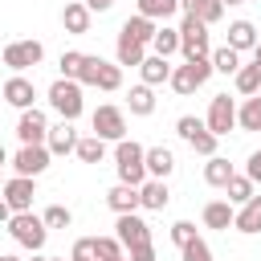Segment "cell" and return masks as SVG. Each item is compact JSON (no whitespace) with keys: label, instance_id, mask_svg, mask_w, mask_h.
<instances>
[{"label":"cell","instance_id":"1","mask_svg":"<svg viewBox=\"0 0 261 261\" xmlns=\"http://www.w3.org/2000/svg\"><path fill=\"white\" fill-rule=\"evenodd\" d=\"M114 159H118V179H122V184H135V188H143V184H147V151H143L139 143L118 139Z\"/></svg>","mask_w":261,"mask_h":261},{"label":"cell","instance_id":"2","mask_svg":"<svg viewBox=\"0 0 261 261\" xmlns=\"http://www.w3.org/2000/svg\"><path fill=\"white\" fill-rule=\"evenodd\" d=\"M49 106H53L65 122H73V118L82 114V82H73V77H57V82L49 86Z\"/></svg>","mask_w":261,"mask_h":261},{"label":"cell","instance_id":"3","mask_svg":"<svg viewBox=\"0 0 261 261\" xmlns=\"http://www.w3.org/2000/svg\"><path fill=\"white\" fill-rule=\"evenodd\" d=\"M212 77V57H196V61H188V65H179V69H171V90L175 94H196L204 82Z\"/></svg>","mask_w":261,"mask_h":261},{"label":"cell","instance_id":"4","mask_svg":"<svg viewBox=\"0 0 261 261\" xmlns=\"http://www.w3.org/2000/svg\"><path fill=\"white\" fill-rule=\"evenodd\" d=\"M8 232H12V241H16V245H24V249H33V253H37V249L45 245V237H49L45 220H37L33 212H12Z\"/></svg>","mask_w":261,"mask_h":261},{"label":"cell","instance_id":"5","mask_svg":"<svg viewBox=\"0 0 261 261\" xmlns=\"http://www.w3.org/2000/svg\"><path fill=\"white\" fill-rule=\"evenodd\" d=\"M179 53L188 57V61H196V57H208V24L200 20V16H184V24H179Z\"/></svg>","mask_w":261,"mask_h":261},{"label":"cell","instance_id":"6","mask_svg":"<svg viewBox=\"0 0 261 261\" xmlns=\"http://www.w3.org/2000/svg\"><path fill=\"white\" fill-rule=\"evenodd\" d=\"M94 135H98V139H110V143L126 139V118H122V110H118V106H98V110H94Z\"/></svg>","mask_w":261,"mask_h":261},{"label":"cell","instance_id":"7","mask_svg":"<svg viewBox=\"0 0 261 261\" xmlns=\"http://www.w3.org/2000/svg\"><path fill=\"white\" fill-rule=\"evenodd\" d=\"M41 57H45V49H41V41H12L8 49H4V65L8 69H29V65H41Z\"/></svg>","mask_w":261,"mask_h":261},{"label":"cell","instance_id":"8","mask_svg":"<svg viewBox=\"0 0 261 261\" xmlns=\"http://www.w3.org/2000/svg\"><path fill=\"white\" fill-rule=\"evenodd\" d=\"M232 126H237V106H232L228 94H216L212 106H208V130L220 139V135H228Z\"/></svg>","mask_w":261,"mask_h":261},{"label":"cell","instance_id":"9","mask_svg":"<svg viewBox=\"0 0 261 261\" xmlns=\"http://www.w3.org/2000/svg\"><path fill=\"white\" fill-rule=\"evenodd\" d=\"M49 147H41V143H24L20 151H16V159H12V167H16V175H41L45 167H49Z\"/></svg>","mask_w":261,"mask_h":261},{"label":"cell","instance_id":"10","mask_svg":"<svg viewBox=\"0 0 261 261\" xmlns=\"http://www.w3.org/2000/svg\"><path fill=\"white\" fill-rule=\"evenodd\" d=\"M114 228H118V241H122L126 249H135V245H151V224H147L143 216H135V212H122Z\"/></svg>","mask_w":261,"mask_h":261},{"label":"cell","instance_id":"11","mask_svg":"<svg viewBox=\"0 0 261 261\" xmlns=\"http://www.w3.org/2000/svg\"><path fill=\"white\" fill-rule=\"evenodd\" d=\"M4 200L12 204V212H29L33 208V196H37V188H33V175H12L4 188Z\"/></svg>","mask_w":261,"mask_h":261},{"label":"cell","instance_id":"12","mask_svg":"<svg viewBox=\"0 0 261 261\" xmlns=\"http://www.w3.org/2000/svg\"><path fill=\"white\" fill-rule=\"evenodd\" d=\"M16 139H20V143H41V139H49V122H45V114H41L37 106L20 110V122H16Z\"/></svg>","mask_w":261,"mask_h":261},{"label":"cell","instance_id":"13","mask_svg":"<svg viewBox=\"0 0 261 261\" xmlns=\"http://www.w3.org/2000/svg\"><path fill=\"white\" fill-rule=\"evenodd\" d=\"M33 98H37V90H33V82H29V77H20V73H16V77H8V82H4V102H12L16 110H29V106H33Z\"/></svg>","mask_w":261,"mask_h":261},{"label":"cell","instance_id":"14","mask_svg":"<svg viewBox=\"0 0 261 261\" xmlns=\"http://www.w3.org/2000/svg\"><path fill=\"white\" fill-rule=\"evenodd\" d=\"M49 151H53V155L77 151V130H73V122L61 118V126H49Z\"/></svg>","mask_w":261,"mask_h":261},{"label":"cell","instance_id":"15","mask_svg":"<svg viewBox=\"0 0 261 261\" xmlns=\"http://www.w3.org/2000/svg\"><path fill=\"white\" fill-rule=\"evenodd\" d=\"M167 200H171V192H167V184H163V179H147V184L139 188V204H143V208H151V212L167 208Z\"/></svg>","mask_w":261,"mask_h":261},{"label":"cell","instance_id":"16","mask_svg":"<svg viewBox=\"0 0 261 261\" xmlns=\"http://www.w3.org/2000/svg\"><path fill=\"white\" fill-rule=\"evenodd\" d=\"M106 204H110L118 216H122V212H135V208H139V188H135V184H118V188L106 192Z\"/></svg>","mask_w":261,"mask_h":261},{"label":"cell","instance_id":"17","mask_svg":"<svg viewBox=\"0 0 261 261\" xmlns=\"http://www.w3.org/2000/svg\"><path fill=\"white\" fill-rule=\"evenodd\" d=\"M61 24H65V33H73V37L90 33V8H86V4H65Z\"/></svg>","mask_w":261,"mask_h":261},{"label":"cell","instance_id":"18","mask_svg":"<svg viewBox=\"0 0 261 261\" xmlns=\"http://www.w3.org/2000/svg\"><path fill=\"white\" fill-rule=\"evenodd\" d=\"M171 167H175V159H171L167 147H151V151H147V175H151V179H167Z\"/></svg>","mask_w":261,"mask_h":261},{"label":"cell","instance_id":"19","mask_svg":"<svg viewBox=\"0 0 261 261\" xmlns=\"http://www.w3.org/2000/svg\"><path fill=\"white\" fill-rule=\"evenodd\" d=\"M232 220H237V212H232L228 200H212V204H204V224H208V228H228Z\"/></svg>","mask_w":261,"mask_h":261},{"label":"cell","instance_id":"20","mask_svg":"<svg viewBox=\"0 0 261 261\" xmlns=\"http://www.w3.org/2000/svg\"><path fill=\"white\" fill-rule=\"evenodd\" d=\"M237 232H261V196H253V200H245V208L237 212Z\"/></svg>","mask_w":261,"mask_h":261},{"label":"cell","instance_id":"21","mask_svg":"<svg viewBox=\"0 0 261 261\" xmlns=\"http://www.w3.org/2000/svg\"><path fill=\"white\" fill-rule=\"evenodd\" d=\"M179 8H188L192 16H200L204 24H216L224 16V4L220 0H179Z\"/></svg>","mask_w":261,"mask_h":261},{"label":"cell","instance_id":"22","mask_svg":"<svg viewBox=\"0 0 261 261\" xmlns=\"http://www.w3.org/2000/svg\"><path fill=\"white\" fill-rule=\"evenodd\" d=\"M139 73H143V82L147 86H159V82H167L171 77V65H167V57H143V65H139Z\"/></svg>","mask_w":261,"mask_h":261},{"label":"cell","instance_id":"23","mask_svg":"<svg viewBox=\"0 0 261 261\" xmlns=\"http://www.w3.org/2000/svg\"><path fill=\"white\" fill-rule=\"evenodd\" d=\"M232 175H237V171H232V163H228V159H220V155H208V163H204V179H208L212 188H224Z\"/></svg>","mask_w":261,"mask_h":261},{"label":"cell","instance_id":"24","mask_svg":"<svg viewBox=\"0 0 261 261\" xmlns=\"http://www.w3.org/2000/svg\"><path fill=\"white\" fill-rule=\"evenodd\" d=\"M122 33H130L139 45H151V41H155V33H159V24H155L151 16H130V20L122 24Z\"/></svg>","mask_w":261,"mask_h":261},{"label":"cell","instance_id":"25","mask_svg":"<svg viewBox=\"0 0 261 261\" xmlns=\"http://www.w3.org/2000/svg\"><path fill=\"white\" fill-rule=\"evenodd\" d=\"M228 45H232L237 53H241V49H253V45H257V29H253L249 20H232V24H228Z\"/></svg>","mask_w":261,"mask_h":261},{"label":"cell","instance_id":"26","mask_svg":"<svg viewBox=\"0 0 261 261\" xmlns=\"http://www.w3.org/2000/svg\"><path fill=\"white\" fill-rule=\"evenodd\" d=\"M143 45L130 37V33H118V65H143Z\"/></svg>","mask_w":261,"mask_h":261},{"label":"cell","instance_id":"27","mask_svg":"<svg viewBox=\"0 0 261 261\" xmlns=\"http://www.w3.org/2000/svg\"><path fill=\"white\" fill-rule=\"evenodd\" d=\"M237 126L241 130H261V98H245V106L237 110Z\"/></svg>","mask_w":261,"mask_h":261},{"label":"cell","instance_id":"28","mask_svg":"<svg viewBox=\"0 0 261 261\" xmlns=\"http://www.w3.org/2000/svg\"><path fill=\"white\" fill-rule=\"evenodd\" d=\"M102 155H106V139H98V135L77 139V159L82 163H102Z\"/></svg>","mask_w":261,"mask_h":261},{"label":"cell","instance_id":"29","mask_svg":"<svg viewBox=\"0 0 261 261\" xmlns=\"http://www.w3.org/2000/svg\"><path fill=\"white\" fill-rule=\"evenodd\" d=\"M175 8L179 0H139V16H151V20H167Z\"/></svg>","mask_w":261,"mask_h":261},{"label":"cell","instance_id":"30","mask_svg":"<svg viewBox=\"0 0 261 261\" xmlns=\"http://www.w3.org/2000/svg\"><path fill=\"white\" fill-rule=\"evenodd\" d=\"M126 102H130V114H151V110H155V94H151V86H147V82H143V86H135Z\"/></svg>","mask_w":261,"mask_h":261},{"label":"cell","instance_id":"31","mask_svg":"<svg viewBox=\"0 0 261 261\" xmlns=\"http://www.w3.org/2000/svg\"><path fill=\"white\" fill-rule=\"evenodd\" d=\"M224 192H228V204H245V200H253V179L249 175H232L224 184Z\"/></svg>","mask_w":261,"mask_h":261},{"label":"cell","instance_id":"32","mask_svg":"<svg viewBox=\"0 0 261 261\" xmlns=\"http://www.w3.org/2000/svg\"><path fill=\"white\" fill-rule=\"evenodd\" d=\"M212 69H220V73H237V69H241V53H237L232 45L216 49V53H212Z\"/></svg>","mask_w":261,"mask_h":261},{"label":"cell","instance_id":"33","mask_svg":"<svg viewBox=\"0 0 261 261\" xmlns=\"http://www.w3.org/2000/svg\"><path fill=\"white\" fill-rule=\"evenodd\" d=\"M257 86H261V65L253 61V65H241L237 69V90L241 94H257Z\"/></svg>","mask_w":261,"mask_h":261},{"label":"cell","instance_id":"34","mask_svg":"<svg viewBox=\"0 0 261 261\" xmlns=\"http://www.w3.org/2000/svg\"><path fill=\"white\" fill-rule=\"evenodd\" d=\"M151 45H155V53H159V57H171V53L179 49V29H159Z\"/></svg>","mask_w":261,"mask_h":261},{"label":"cell","instance_id":"35","mask_svg":"<svg viewBox=\"0 0 261 261\" xmlns=\"http://www.w3.org/2000/svg\"><path fill=\"white\" fill-rule=\"evenodd\" d=\"M94 257H98V261L122 257V241H118V237H94Z\"/></svg>","mask_w":261,"mask_h":261},{"label":"cell","instance_id":"36","mask_svg":"<svg viewBox=\"0 0 261 261\" xmlns=\"http://www.w3.org/2000/svg\"><path fill=\"white\" fill-rule=\"evenodd\" d=\"M102 65H106L102 57H90V53H86V57H82V73H77V82H82V86H98Z\"/></svg>","mask_w":261,"mask_h":261},{"label":"cell","instance_id":"37","mask_svg":"<svg viewBox=\"0 0 261 261\" xmlns=\"http://www.w3.org/2000/svg\"><path fill=\"white\" fill-rule=\"evenodd\" d=\"M82 57H86V53H77V49L61 53V77H73V82H77V73H82Z\"/></svg>","mask_w":261,"mask_h":261},{"label":"cell","instance_id":"38","mask_svg":"<svg viewBox=\"0 0 261 261\" xmlns=\"http://www.w3.org/2000/svg\"><path fill=\"white\" fill-rule=\"evenodd\" d=\"M45 228H69V208H61V204H53V208H45Z\"/></svg>","mask_w":261,"mask_h":261},{"label":"cell","instance_id":"39","mask_svg":"<svg viewBox=\"0 0 261 261\" xmlns=\"http://www.w3.org/2000/svg\"><path fill=\"white\" fill-rule=\"evenodd\" d=\"M122 86V69L118 65H102V73H98V90H118Z\"/></svg>","mask_w":261,"mask_h":261},{"label":"cell","instance_id":"40","mask_svg":"<svg viewBox=\"0 0 261 261\" xmlns=\"http://www.w3.org/2000/svg\"><path fill=\"white\" fill-rule=\"evenodd\" d=\"M171 241L184 249L188 241H196V224H192V220H175V224H171Z\"/></svg>","mask_w":261,"mask_h":261},{"label":"cell","instance_id":"41","mask_svg":"<svg viewBox=\"0 0 261 261\" xmlns=\"http://www.w3.org/2000/svg\"><path fill=\"white\" fill-rule=\"evenodd\" d=\"M184 261H212V249L196 237V241H188V245H184Z\"/></svg>","mask_w":261,"mask_h":261},{"label":"cell","instance_id":"42","mask_svg":"<svg viewBox=\"0 0 261 261\" xmlns=\"http://www.w3.org/2000/svg\"><path fill=\"white\" fill-rule=\"evenodd\" d=\"M69 261H94V237H82L77 245H73V257Z\"/></svg>","mask_w":261,"mask_h":261},{"label":"cell","instance_id":"43","mask_svg":"<svg viewBox=\"0 0 261 261\" xmlns=\"http://www.w3.org/2000/svg\"><path fill=\"white\" fill-rule=\"evenodd\" d=\"M126 257L130 261H155V245H135V249H126Z\"/></svg>","mask_w":261,"mask_h":261},{"label":"cell","instance_id":"44","mask_svg":"<svg viewBox=\"0 0 261 261\" xmlns=\"http://www.w3.org/2000/svg\"><path fill=\"white\" fill-rule=\"evenodd\" d=\"M245 175H249L253 184H261V151H253V155H249V163H245Z\"/></svg>","mask_w":261,"mask_h":261},{"label":"cell","instance_id":"45","mask_svg":"<svg viewBox=\"0 0 261 261\" xmlns=\"http://www.w3.org/2000/svg\"><path fill=\"white\" fill-rule=\"evenodd\" d=\"M8 220H12V204L0 196V224H8Z\"/></svg>","mask_w":261,"mask_h":261},{"label":"cell","instance_id":"46","mask_svg":"<svg viewBox=\"0 0 261 261\" xmlns=\"http://www.w3.org/2000/svg\"><path fill=\"white\" fill-rule=\"evenodd\" d=\"M110 4H114V0H86V8H90V12H106Z\"/></svg>","mask_w":261,"mask_h":261},{"label":"cell","instance_id":"47","mask_svg":"<svg viewBox=\"0 0 261 261\" xmlns=\"http://www.w3.org/2000/svg\"><path fill=\"white\" fill-rule=\"evenodd\" d=\"M253 61H257V65H261V41H257V45H253Z\"/></svg>","mask_w":261,"mask_h":261},{"label":"cell","instance_id":"48","mask_svg":"<svg viewBox=\"0 0 261 261\" xmlns=\"http://www.w3.org/2000/svg\"><path fill=\"white\" fill-rule=\"evenodd\" d=\"M4 163H8V155H4V147H0V167H4Z\"/></svg>","mask_w":261,"mask_h":261},{"label":"cell","instance_id":"49","mask_svg":"<svg viewBox=\"0 0 261 261\" xmlns=\"http://www.w3.org/2000/svg\"><path fill=\"white\" fill-rule=\"evenodd\" d=\"M220 4H245V0H220Z\"/></svg>","mask_w":261,"mask_h":261},{"label":"cell","instance_id":"50","mask_svg":"<svg viewBox=\"0 0 261 261\" xmlns=\"http://www.w3.org/2000/svg\"><path fill=\"white\" fill-rule=\"evenodd\" d=\"M110 261H130V257H126V253H122V257H110Z\"/></svg>","mask_w":261,"mask_h":261},{"label":"cell","instance_id":"51","mask_svg":"<svg viewBox=\"0 0 261 261\" xmlns=\"http://www.w3.org/2000/svg\"><path fill=\"white\" fill-rule=\"evenodd\" d=\"M45 261H61V257H45Z\"/></svg>","mask_w":261,"mask_h":261},{"label":"cell","instance_id":"52","mask_svg":"<svg viewBox=\"0 0 261 261\" xmlns=\"http://www.w3.org/2000/svg\"><path fill=\"white\" fill-rule=\"evenodd\" d=\"M0 261H16V257H0Z\"/></svg>","mask_w":261,"mask_h":261},{"label":"cell","instance_id":"53","mask_svg":"<svg viewBox=\"0 0 261 261\" xmlns=\"http://www.w3.org/2000/svg\"><path fill=\"white\" fill-rule=\"evenodd\" d=\"M33 261H45V257H33Z\"/></svg>","mask_w":261,"mask_h":261},{"label":"cell","instance_id":"54","mask_svg":"<svg viewBox=\"0 0 261 261\" xmlns=\"http://www.w3.org/2000/svg\"><path fill=\"white\" fill-rule=\"evenodd\" d=\"M0 98H4V86H0Z\"/></svg>","mask_w":261,"mask_h":261},{"label":"cell","instance_id":"55","mask_svg":"<svg viewBox=\"0 0 261 261\" xmlns=\"http://www.w3.org/2000/svg\"><path fill=\"white\" fill-rule=\"evenodd\" d=\"M0 188H4V184H0Z\"/></svg>","mask_w":261,"mask_h":261}]
</instances>
